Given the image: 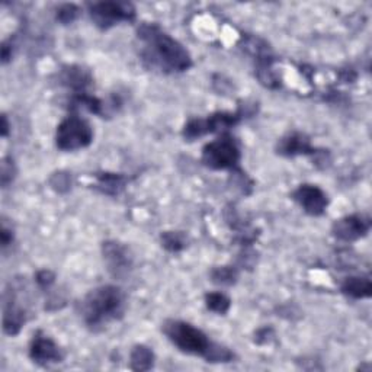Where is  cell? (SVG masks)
Here are the masks:
<instances>
[{"instance_id": "5", "label": "cell", "mask_w": 372, "mask_h": 372, "mask_svg": "<svg viewBox=\"0 0 372 372\" xmlns=\"http://www.w3.org/2000/svg\"><path fill=\"white\" fill-rule=\"evenodd\" d=\"M240 162V150L234 139L221 135L220 139L208 143L202 150V163L209 169L226 170L237 166Z\"/></svg>"}, {"instance_id": "23", "label": "cell", "mask_w": 372, "mask_h": 372, "mask_svg": "<svg viewBox=\"0 0 372 372\" xmlns=\"http://www.w3.org/2000/svg\"><path fill=\"white\" fill-rule=\"evenodd\" d=\"M14 162H12L10 159H3V163H2V185L6 186L9 182H12V178H14V165H12Z\"/></svg>"}, {"instance_id": "20", "label": "cell", "mask_w": 372, "mask_h": 372, "mask_svg": "<svg viewBox=\"0 0 372 372\" xmlns=\"http://www.w3.org/2000/svg\"><path fill=\"white\" fill-rule=\"evenodd\" d=\"M80 15V9L73 5V3H66V5H61L58 9H57V21L61 22V23H71L76 21Z\"/></svg>"}, {"instance_id": "7", "label": "cell", "mask_w": 372, "mask_h": 372, "mask_svg": "<svg viewBox=\"0 0 372 372\" xmlns=\"http://www.w3.org/2000/svg\"><path fill=\"white\" fill-rule=\"evenodd\" d=\"M239 114H227L220 113L216 115H211L207 119H192L185 126L183 135L185 139L195 140L200 139L208 132H216L224 128H230L239 122Z\"/></svg>"}, {"instance_id": "24", "label": "cell", "mask_w": 372, "mask_h": 372, "mask_svg": "<svg viewBox=\"0 0 372 372\" xmlns=\"http://www.w3.org/2000/svg\"><path fill=\"white\" fill-rule=\"evenodd\" d=\"M2 246L8 247L9 244H12V240H14V234H12V230H9L6 226H3L2 229Z\"/></svg>"}, {"instance_id": "14", "label": "cell", "mask_w": 372, "mask_h": 372, "mask_svg": "<svg viewBox=\"0 0 372 372\" xmlns=\"http://www.w3.org/2000/svg\"><path fill=\"white\" fill-rule=\"evenodd\" d=\"M371 291H372V285H371V281L367 278L353 277V278L345 279V282L342 283V292L356 300L368 299V297H371Z\"/></svg>"}, {"instance_id": "18", "label": "cell", "mask_w": 372, "mask_h": 372, "mask_svg": "<svg viewBox=\"0 0 372 372\" xmlns=\"http://www.w3.org/2000/svg\"><path fill=\"white\" fill-rule=\"evenodd\" d=\"M65 80L67 82L69 86H71L73 89L82 91V89H84V86H86V84H89L91 78L88 76V74H86L84 70L70 67L69 70H66Z\"/></svg>"}, {"instance_id": "15", "label": "cell", "mask_w": 372, "mask_h": 372, "mask_svg": "<svg viewBox=\"0 0 372 372\" xmlns=\"http://www.w3.org/2000/svg\"><path fill=\"white\" fill-rule=\"evenodd\" d=\"M131 368L134 371H147L153 367V361H154V355L153 351L150 348H147V346L139 345L135 346L131 352Z\"/></svg>"}, {"instance_id": "16", "label": "cell", "mask_w": 372, "mask_h": 372, "mask_svg": "<svg viewBox=\"0 0 372 372\" xmlns=\"http://www.w3.org/2000/svg\"><path fill=\"white\" fill-rule=\"evenodd\" d=\"M205 304H207V308L211 310V312H214L217 314H226L230 310L231 301L226 294L209 292L205 295Z\"/></svg>"}, {"instance_id": "9", "label": "cell", "mask_w": 372, "mask_h": 372, "mask_svg": "<svg viewBox=\"0 0 372 372\" xmlns=\"http://www.w3.org/2000/svg\"><path fill=\"white\" fill-rule=\"evenodd\" d=\"M292 198L310 216H321L327 208V195L316 185H300L292 192Z\"/></svg>"}, {"instance_id": "11", "label": "cell", "mask_w": 372, "mask_h": 372, "mask_svg": "<svg viewBox=\"0 0 372 372\" xmlns=\"http://www.w3.org/2000/svg\"><path fill=\"white\" fill-rule=\"evenodd\" d=\"M369 218L364 216H348L334 222L333 234L339 240L353 242L365 235L369 231Z\"/></svg>"}, {"instance_id": "13", "label": "cell", "mask_w": 372, "mask_h": 372, "mask_svg": "<svg viewBox=\"0 0 372 372\" xmlns=\"http://www.w3.org/2000/svg\"><path fill=\"white\" fill-rule=\"evenodd\" d=\"M278 152L283 156H297L313 153V148L310 147V140L303 134H290L279 141Z\"/></svg>"}, {"instance_id": "21", "label": "cell", "mask_w": 372, "mask_h": 372, "mask_svg": "<svg viewBox=\"0 0 372 372\" xmlns=\"http://www.w3.org/2000/svg\"><path fill=\"white\" fill-rule=\"evenodd\" d=\"M211 277H213V281L217 283L231 285L235 281V278H237V272L230 266H222V268H216L213 272H211Z\"/></svg>"}, {"instance_id": "12", "label": "cell", "mask_w": 372, "mask_h": 372, "mask_svg": "<svg viewBox=\"0 0 372 372\" xmlns=\"http://www.w3.org/2000/svg\"><path fill=\"white\" fill-rule=\"evenodd\" d=\"M27 321V312L25 308L16 304V294L14 290H8L5 294V308H3V330L9 336H16L22 326Z\"/></svg>"}, {"instance_id": "17", "label": "cell", "mask_w": 372, "mask_h": 372, "mask_svg": "<svg viewBox=\"0 0 372 372\" xmlns=\"http://www.w3.org/2000/svg\"><path fill=\"white\" fill-rule=\"evenodd\" d=\"M124 185H126V178L121 175H114V173H104L102 176H99V186H101L105 194L115 195L118 194Z\"/></svg>"}, {"instance_id": "4", "label": "cell", "mask_w": 372, "mask_h": 372, "mask_svg": "<svg viewBox=\"0 0 372 372\" xmlns=\"http://www.w3.org/2000/svg\"><path fill=\"white\" fill-rule=\"evenodd\" d=\"M93 140L89 122L78 117H67L60 122L56 132V146L63 152H76L88 147Z\"/></svg>"}, {"instance_id": "10", "label": "cell", "mask_w": 372, "mask_h": 372, "mask_svg": "<svg viewBox=\"0 0 372 372\" xmlns=\"http://www.w3.org/2000/svg\"><path fill=\"white\" fill-rule=\"evenodd\" d=\"M30 356L35 364L40 365L61 362V359H63V353H61L58 345L43 332H36L34 334L30 345Z\"/></svg>"}, {"instance_id": "8", "label": "cell", "mask_w": 372, "mask_h": 372, "mask_svg": "<svg viewBox=\"0 0 372 372\" xmlns=\"http://www.w3.org/2000/svg\"><path fill=\"white\" fill-rule=\"evenodd\" d=\"M104 260L109 274L115 278H126L132 269V256L128 247L118 242H106L102 246Z\"/></svg>"}, {"instance_id": "3", "label": "cell", "mask_w": 372, "mask_h": 372, "mask_svg": "<svg viewBox=\"0 0 372 372\" xmlns=\"http://www.w3.org/2000/svg\"><path fill=\"white\" fill-rule=\"evenodd\" d=\"M126 312V294L115 285H102L84 295L79 303V314L83 323L97 332L111 321L119 320Z\"/></svg>"}, {"instance_id": "19", "label": "cell", "mask_w": 372, "mask_h": 372, "mask_svg": "<svg viewBox=\"0 0 372 372\" xmlns=\"http://www.w3.org/2000/svg\"><path fill=\"white\" fill-rule=\"evenodd\" d=\"M162 243L169 252H179L185 249L186 237L179 231H166L162 234Z\"/></svg>"}, {"instance_id": "6", "label": "cell", "mask_w": 372, "mask_h": 372, "mask_svg": "<svg viewBox=\"0 0 372 372\" xmlns=\"http://www.w3.org/2000/svg\"><path fill=\"white\" fill-rule=\"evenodd\" d=\"M89 14L96 27L109 30L119 22H131L135 18L132 5L124 2H101L89 5Z\"/></svg>"}, {"instance_id": "25", "label": "cell", "mask_w": 372, "mask_h": 372, "mask_svg": "<svg viewBox=\"0 0 372 372\" xmlns=\"http://www.w3.org/2000/svg\"><path fill=\"white\" fill-rule=\"evenodd\" d=\"M3 128H2V135L3 137H6L8 135V130H9V124H8V119H6V115H3Z\"/></svg>"}, {"instance_id": "1", "label": "cell", "mask_w": 372, "mask_h": 372, "mask_svg": "<svg viewBox=\"0 0 372 372\" xmlns=\"http://www.w3.org/2000/svg\"><path fill=\"white\" fill-rule=\"evenodd\" d=\"M137 36L143 44L141 56L152 67L165 73H182L192 66V58L183 45L156 23H143Z\"/></svg>"}, {"instance_id": "22", "label": "cell", "mask_w": 372, "mask_h": 372, "mask_svg": "<svg viewBox=\"0 0 372 372\" xmlns=\"http://www.w3.org/2000/svg\"><path fill=\"white\" fill-rule=\"evenodd\" d=\"M54 281H56L54 274H53L51 270H47V269L45 270H40L38 274H36V277H35V282H36V285H38V287L41 290H49V288H51V285L54 283Z\"/></svg>"}, {"instance_id": "2", "label": "cell", "mask_w": 372, "mask_h": 372, "mask_svg": "<svg viewBox=\"0 0 372 372\" xmlns=\"http://www.w3.org/2000/svg\"><path fill=\"white\" fill-rule=\"evenodd\" d=\"M166 338L176 346L181 352L205 358L208 362H230L234 353L226 346L213 343L207 334L191 323L182 320H166L163 323Z\"/></svg>"}]
</instances>
